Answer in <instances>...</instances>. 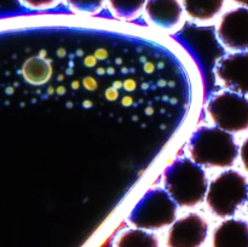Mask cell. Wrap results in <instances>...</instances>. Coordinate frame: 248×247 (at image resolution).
I'll return each mask as SVG.
<instances>
[{"label": "cell", "mask_w": 248, "mask_h": 247, "mask_svg": "<svg viewBox=\"0 0 248 247\" xmlns=\"http://www.w3.org/2000/svg\"><path fill=\"white\" fill-rule=\"evenodd\" d=\"M248 199V179L237 170L227 169L208 183L205 202L219 218H230Z\"/></svg>", "instance_id": "cell-3"}, {"label": "cell", "mask_w": 248, "mask_h": 247, "mask_svg": "<svg viewBox=\"0 0 248 247\" xmlns=\"http://www.w3.org/2000/svg\"><path fill=\"white\" fill-rule=\"evenodd\" d=\"M216 35L220 45L232 52L248 51V7H234L222 14Z\"/></svg>", "instance_id": "cell-6"}, {"label": "cell", "mask_w": 248, "mask_h": 247, "mask_svg": "<svg viewBox=\"0 0 248 247\" xmlns=\"http://www.w3.org/2000/svg\"><path fill=\"white\" fill-rule=\"evenodd\" d=\"M147 0H107V5L114 17L131 21L143 12Z\"/></svg>", "instance_id": "cell-13"}, {"label": "cell", "mask_w": 248, "mask_h": 247, "mask_svg": "<svg viewBox=\"0 0 248 247\" xmlns=\"http://www.w3.org/2000/svg\"><path fill=\"white\" fill-rule=\"evenodd\" d=\"M23 74L24 77L31 84H44L50 77L51 67L43 58L33 57L24 63Z\"/></svg>", "instance_id": "cell-14"}, {"label": "cell", "mask_w": 248, "mask_h": 247, "mask_svg": "<svg viewBox=\"0 0 248 247\" xmlns=\"http://www.w3.org/2000/svg\"><path fill=\"white\" fill-rule=\"evenodd\" d=\"M143 12L148 23L165 31H178L186 18L182 0H147Z\"/></svg>", "instance_id": "cell-9"}, {"label": "cell", "mask_w": 248, "mask_h": 247, "mask_svg": "<svg viewBox=\"0 0 248 247\" xmlns=\"http://www.w3.org/2000/svg\"><path fill=\"white\" fill-rule=\"evenodd\" d=\"M177 211L178 206L165 189L152 188L133 206L127 220L138 229L159 230L177 219Z\"/></svg>", "instance_id": "cell-4"}, {"label": "cell", "mask_w": 248, "mask_h": 247, "mask_svg": "<svg viewBox=\"0 0 248 247\" xmlns=\"http://www.w3.org/2000/svg\"><path fill=\"white\" fill-rule=\"evenodd\" d=\"M206 113L215 126L227 132L248 131V96L228 90L218 92L206 104Z\"/></svg>", "instance_id": "cell-5"}, {"label": "cell", "mask_w": 248, "mask_h": 247, "mask_svg": "<svg viewBox=\"0 0 248 247\" xmlns=\"http://www.w3.org/2000/svg\"><path fill=\"white\" fill-rule=\"evenodd\" d=\"M239 144L232 133L217 126H201L188 140V153L206 169H230L239 159Z\"/></svg>", "instance_id": "cell-1"}, {"label": "cell", "mask_w": 248, "mask_h": 247, "mask_svg": "<svg viewBox=\"0 0 248 247\" xmlns=\"http://www.w3.org/2000/svg\"><path fill=\"white\" fill-rule=\"evenodd\" d=\"M184 15L198 24L213 23L222 15L227 0H182Z\"/></svg>", "instance_id": "cell-11"}, {"label": "cell", "mask_w": 248, "mask_h": 247, "mask_svg": "<svg viewBox=\"0 0 248 247\" xmlns=\"http://www.w3.org/2000/svg\"><path fill=\"white\" fill-rule=\"evenodd\" d=\"M208 235V223L200 213L190 212L174 220L167 232V247H201Z\"/></svg>", "instance_id": "cell-8"}, {"label": "cell", "mask_w": 248, "mask_h": 247, "mask_svg": "<svg viewBox=\"0 0 248 247\" xmlns=\"http://www.w3.org/2000/svg\"><path fill=\"white\" fill-rule=\"evenodd\" d=\"M19 4L31 10L53 9L61 2V0H18Z\"/></svg>", "instance_id": "cell-16"}, {"label": "cell", "mask_w": 248, "mask_h": 247, "mask_svg": "<svg viewBox=\"0 0 248 247\" xmlns=\"http://www.w3.org/2000/svg\"><path fill=\"white\" fill-rule=\"evenodd\" d=\"M217 81L225 90L248 96V51L229 52L217 61Z\"/></svg>", "instance_id": "cell-7"}, {"label": "cell", "mask_w": 248, "mask_h": 247, "mask_svg": "<svg viewBox=\"0 0 248 247\" xmlns=\"http://www.w3.org/2000/svg\"><path fill=\"white\" fill-rule=\"evenodd\" d=\"M247 205H248V199H247Z\"/></svg>", "instance_id": "cell-19"}, {"label": "cell", "mask_w": 248, "mask_h": 247, "mask_svg": "<svg viewBox=\"0 0 248 247\" xmlns=\"http://www.w3.org/2000/svg\"><path fill=\"white\" fill-rule=\"evenodd\" d=\"M65 4L72 11L78 14L96 15L103 10L107 0H65Z\"/></svg>", "instance_id": "cell-15"}, {"label": "cell", "mask_w": 248, "mask_h": 247, "mask_svg": "<svg viewBox=\"0 0 248 247\" xmlns=\"http://www.w3.org/2000/svg\"><path fill=\"white\" fill-rule=\"evenodd\" d=\"M239 157L241 160L244 169L248 172V136L242 142L241 147L239 148Z\"/></svg>", "instance_id": "cell-17"}, {"label": "cell", "mask_w": 248, "mask_h": 247, "mask_svg": "<svg viewBox=\"0 0 248 247\" xmlns=\"http://www.w3.org/2000/svg\"><path fill=\"white\" fill-rule=\"evenodd\" d=\"M115 247H159V239L149 230L133 228L118 237Z\"/></svg>", "instance_id": "cell-12"}, {"label": "cell", "mask_w": 248, "mask_h": 247, "mask_svg": "<svg viewBox=\"0 0 248 247\" xmlns=\"http://www.w3.org/2000/svg\"><path fill=\"white\" fill-rule=\"evenodd\" d=\"M165 190L178 207L193 208L205 201L208 178L203 167L190 157H178L165 169Z\"/></svg>", "instance_id": "cell-2"}, {"label": "cell", "mask_w": 248, "mask_h": 247, "mask_svg": "<svg viewBox=\"0 0 248 247\" xmlns=\"http://www.w3.org/2000/svg\"><path fill=\"white\" fill-rule=\"evenodd\" d=\"M232 1H234L235 4H237L239 6L248 7V0H232Z\"/></svg>", "instance_id": "cell-18"}, {"label": "cell", "mask_w": 248, "mask_h": 247, "mask_svg": "<svg viewBox=\"0 0 248 247\" xmlns=\"http://www.w3.org/2000/svg\"><path fill=\"white\" fill-rule=\"evenodd\" d=\"M212 247H248V222L228 218L215 229Z\"/></svg>", "instance_id": "cell-10"}]
</instances>
